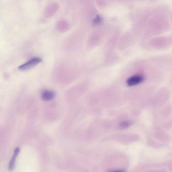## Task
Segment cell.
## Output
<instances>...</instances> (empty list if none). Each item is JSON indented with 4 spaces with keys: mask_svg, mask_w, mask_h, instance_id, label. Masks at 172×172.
<instances>
[{
    "mask_svg": "<svg viewBox=\"0 0 172 172\" xmlns=\"http://www.w3.org/2000/svg\"><path fill=\"white\" fill-rule=\"evenodd\" d=\"M112 172H124V171H113Z\"/></svg>",
    "mask_w": 172,
    "mask_h": 172,
    "instance_id": "cell-7",
    "label": "cell"
},
{
    "mask_svg": "<svg viewBox=\"0 0 172 172\" xmlns=\"http://www.w3.org/2000/svg\"><path fill=\"white\" fill-rule=\"evenodd\" d=\"M102 17L100 16H97L96 18L94 19L93 21V24L94 25H98L102 22Z\"/></svg>",
    "mask_w": 172,
    "mask_h": 172,
    "instance_id": "cell-5",
    "label": "cell"
},
{
    "mask_svg": "<svg viewBox=\"0 0 172 172\" xmlns=\"http://www.w3.org/2000/svg\"><path fill=\"white\" fill-rule=\"evenodd\" d=\"M130 125V122L128 121H124L121 123L120 124V127L121 128H127L129 127Z\"/></svg>",
    "mask_w": 172,
    "mask_h": 172,
    "instance_id": "cell-6",
    "label": "cell"
},
{
    "mask_svg": "<svg viewBox=\"0 0 172 172\" xmlns=\"http://www.w3.org/2000/svg\"><path fill=\"white\" fill-rule=\"evenodd\" d=\"M20 151V149L19 147H16L15 148L13 155L10 162L8 165V170L10 172L14 170L15 167V162L18 155Z\"/></svg>",
    "mask_w": 172,
    "mask_h": 172,
    "instance_id": "cell-3",
    "label": "cell"
},
{
    "mask_svg": "<svg viewBox=\"0 0 172 172\" xmlns=\"http://www.w3.org/2000/svg\"><path fill=\"white\" fill-rule=\"evenodd\" d=\"M144 78L141 75H135L128 79L127 83L128 86H133L137 85L143 81Z\"/></svg>",
    "mask_w": 172,
    "mask_h": 172,
    "instance_id": "cell-2",
    "label": "cell"
},
{
    "mask_svg": "<svg viewBox=\"0 0 172 172\" xmlns=\"http://www.w3.org/2000/svg\"><path fill=\"white\" fill-rule=\"evenodd\" d=\"M42 59L38 57H35L31 59L27 62L20 65L19 69L22 71H26L34 67L42 61Z\"/></svg>",
    "mask_w": 172,
    "mask_h": 172,
    "instance_id": "cell-1",
    "label": "cell"
},
{
    "mask_svg": "<svg viewBox=\"0 0 172 172\" xmlns=\"http://www.w3.org/2000/svg\"><path fill=\"white\" fill-rule=\"evenodd\" d=\"M55 96L54 92L51 91L45 90L43 91L41 94V97L44 101H50L52 100Z\"/></svg>",
    "mask_w": 172,
    "mask_h": 172,
    "instance_id": "cell-4",
    "label": "cell"
}]
</instances>
